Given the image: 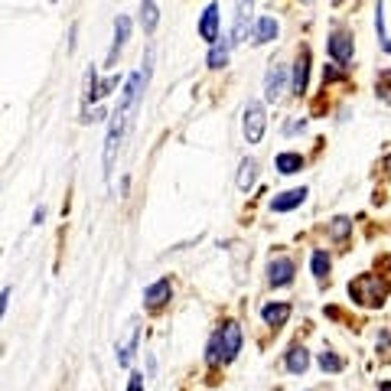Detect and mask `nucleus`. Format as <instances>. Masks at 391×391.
<instances>
[{"label": "nucleus", "mask_w": 391, "mask_h": 391, "mask_svg": "<svg viewBox=\"0 0 391 391\" xmlns=\"http://www.w3.org/2000/svg\"><path fill=\"white\" fill-rule=\"evenodd\" d=\"M251 10H254V0H238V7H235V23H232V46H238V42L248 40Z\"/></svg>", "instance_id": "obj_5"}, {"label": "nucleus", "mask_w": 391, "mask_h": 391, "mask_svg": "<svg viewBox=\"0 0 391 391\" xmlns=\"http://www.w3.org/2000/svg\"><path fill=\"white\" fill-rule=\"evenodd\" d=\"M284 85H287V69L284 65H271L265 75V98L274 105V101H281V95H284Z\"/></svg>", "instance_id": "obj_8"}, {"label": "nucleus", "mask_w": 391, "mask_h": 391, "mask_svg": "<svg viewBox=\"0 0 391 391\" xmlns=\"http://www.w3.org/2000/svg\"><path fill=\"white\" fill-rule=\"evenodd\" d=\"M42 219H46V209H42V206H40V209L33 212V225H40V222H42Z\"/></svg>", "instance_id": "obj_30"}, {"label": "nucleus", "mask_w": 391, "mask_h": 391, "mask_svg": "<svg viewBox=\"0 0 391 391\" xmlns=\"http://www.w3.org/2000/svg\"><path fill=\"white\" fill-rule=\"evenodd\" d=\"M307 85H310V49L303 46L297 53V63H294V95H307Z\"/></svg>", "instance_id": "obj_9"}, {"label": "nucleus", "mask_w": 391, "mask_h": 391, "mask_svg": "<svg viewBox=\"0 0 391 391\" xmlns=\"http://www.w3.org/2000/svg\"><path fill=\"white\" fill-rule=\"evenodd\" d=\"M274 167H277V173L294 176V173H300V169H303V157H300V153H294V150H284V153H277Z\"/></svg>", "instance_id": "obj_15"}, {"label": "nucleus", "mask_w": 391, "mask_h": 391, "mask_svg": "<svg viewBox=\"0 0 391 391\" xmlns=\"http://www.w3.org/2000/svg\"><path fill=\"white\" fill-rule=\"evenodd\" d=\"M127 36H131V20L127 17H117L115 20V42H111V49H108V69L117 63V56H121V49H124V42H127Z\"/></svg>", "instance_id": "obj_11"}, {"label": "nucleus", "mask_w": 391, "mask_h": 391, "mask_svg": "<svg viewBox=\"0 0 391 391\" xmlns=\"http://www.w3.org/2000/svg\"><path fill=\"white\" fill-rule=\"evenodd\" d=\"M349 228H352V222L346 215H339V219H333V225H329V235H333V238H346Z\"/></svg>", "instance_id": "obj_26"}, {"label": "nucleus", "mask_w": 391, "mask_h": 391, "mask_svg": "<svg viewBox=\"0 0 391 391\" xmlns=\"http://www.w3.org/2000/svg\"><path fill=\"white\" fill-rule=\"evenodd\" d=\"M242 352V326L238 323H225L222 329H215L209 339V362L212 365H225Z\"/></svg>", "instance_id": "obj_1"}, {"label": "nucleus", "mask_w": 391, "mask_h": 391, "mask_svg": "<svg viewBox=\"0 0 391 391\" xmlns=\"http://www.w3.org/2000/svg\"><path fill=\"white\" fill-rule=\"evenodd\" d=\"M265 127H267L265 105H261V101H248V105L242 108V131H244V140H248V144H261V138H265Z\"/></svg>", "instance_id": "obj_3"}, {"label": "nucleus", "mask_w": 391, "mask_h": 391, "mask_svg": "<svg viewBox=\"0 0 391 391\" xmlns=\"http://www.w3.org/2000/svg\"><path fill=\"white\" fill-rule=\"evenodd\" d=\"M378 388H381V391H391V381H381Z\"/></svg>", "instance_id": "obj_31"}, {"label": "nucleus", "mask_w": 391, "mask_h": 391, "mask_svg": "<svg viewBox=\"0 0 391 391\" xmlns=\"http://www.w3.org/2000/svg\"><path fill=\"white\" fill-rule=\"evenodd\" d=\"M261 317H265L267 326H284L287 317H290V303H267L265 310H261Z\"/></svg>", "instance_id": "obj_17"}, {"label": "nucleus", "mask_w": 391, "mask_h": 391, "mask_svg": "<svg viewBox=\"0 0 391 391\" xmlns=\"http://www.w3.org/2000/svg\"><path fill=\"white\" fill-rule=\"evenodd\" d=\"M160 20V10H157V3L153 0H144V7H140V23H144V30L153 33V26H157Z\"/></svg>", "instance_id": "obj_22"}, {"label": "nucleus", "mask_w": 391, "mask_h": 391, "mask_svg": "<svg viewBox=\"0 0 391 391\" xmlns=\"http://www.w3.org/2000/svg\"><path fill=\"white\" fill-rule=\"evenodd\" d=\"M134 346H138V323L127 326L124 342L117 346V365H131V356H134Z\"/></svg>", "instance_id": "obj_19"}, {"label": "nucleus", "mask_w": 391, "mask_h": 391, "mask_svg": "<svg viewBox=\"0 0 391 391\" xmlns=\"http://www.w3.org/2000/svg\"><path fill=\"white\" fill-rule=\"evenodd\" d=\"M127 391H144V375H140V372H131V381H127Z\"/></svg>", "instance_id": "obj_28"}, {"label": "nucleus", "mask_w": 391, "mask_h": 391, "mask_svg": "<svg viewBox=\"0 0 391 391\" xmlns=\"http://www.w3.org/2000/svg\"><path fill=\"white\" fill-rule=\"evenodd\" d=\"M297 267L290 258H274L271 265H267V284L271 287H287L290 281H294Z\"/></svg>", "instance_id": "obj_7"}, {"label": "nucleus", "mask_w": 391, "mask_h": 391, "mask_svg": "<svg viewBox=\"0 0 391 391\" xmlns=\"http://www.w3.org/2000/svg\"><path fill=\"white\" fill-rule=\"evenodd\" d=\"M199 36H202L206 42H212V46H215V42L222 40V36H219V3H209V7L202 10Z\"/></svg>", "instance_id": "obj_10"}, {"label": "nucleus", "mask_w": 391, "mask_h": 391, "mask_svg": "<svg viewBox=\"0 0 391 391\" xmlns=\"http://www.w3.org/2000/svg\"><path fill=\"white\" fill-rule=\"evenodd\" d=\"M101 98V82H98L95 69H88L85 72V101H98Z\"/></svg>", "instance_id": "obj_23"}, {"label": "nucleus", "mask_w": 391, "mask_h": 391, "mask_svg": "<svg viewBox=\"0 0 391 391\" xmlns=\"http://www.w3.org/2000/svg\"><path fill=\"white\" fill-rule=\"evenodd\" d=\"M329 274V254L326 251H313V277H317V281H323V277Z\"/></svg>", "instance_id": "obj_24"}, {"label": "nucleus", "mask_w": 391, "mask_h": 391, "mask_svg": "<svg viewBox=\"0 0 391 391\" xmlns=\"http://www.w3.org/2000/svg\"><path fill=\"white\" fill-rule=\"evenodd\" d=\"M375 33H378L381 49L391 53V40H388V30H385V7H381V0H378V7H375Z\"/></svg>", "instance_id": "obj_21"}, {"label": "nucleus", "mask_w": 391, "mask_h": 391, "mask_svg": "<svg viewBox=\"0 0 391 391\" xmlns=\"http://www.w3.org/2000/svg\"><path fill=\"white\" fill-rule=\"evenodd\" d=\"M131 121L127 115L115 111L111 115V124H108V138H105V176L111 180V169H115V157H117V144H121V134H124V124Z\"/></svg>", "instance_id": "obj_4"}, {"label": "nucleus", "mask_w": 391, "mask_h": 391, "mask_svg": "<svg viewBox=\"0 0 391 391\" xmlns=\"http://www.w3.org/2000/svg\"><path fill=\"white\" fill-rule=\"evenodd\" d=\"M349 297L359 307H381L385 297H388V284L378 274H359L349 284Z\"/></svg>", "instance_id": "obj_2"}, {"label": "nucleus", "mask_w": 391, "mask_h": 391, "mask_svg": "<svg viewBox=\"0 0 391 391\" xmlns=\"http://www.w3.org/2000/svg\"><path fill=\"white\" fill-rule=\"evenodd\" d=\"M303 127H307V117H300V121H287V134H297V131H303Z\"/></svg>", "instance_id": "obj_29"}, {"label": "nucleus", "mask_w": 391, "mask_h": 391, "mask_svg": "<svg viewBox=\"0 0 391 391\" xmlns=\"http://www.w3.org/2000/svg\"><path fill=\"white\" fill-rule=\"evenodd\" d=\"M326 49H329V56H333V59L342 65V63H349V59H352V53H356V42H352L349 33L336 30V33H333V36L326 40Z\"/></svg>", "instance_id": "obj_6"}, {"label": "nucleus", "mask_w": 391, "mask_h": 391, "mask_svg": "<svg viewBox=\"0 0 391 391\" xmlns=\"http://www.w3.org/2000/svg\"><path fill=\"white\" fill-rule=\"evenodd\" d=\"M310 369V352L303 346H294V349L287 352V372L290 375H303Z\"/></svg>", "instance_id": "obj_16"}, {"label": "nucleus", "mask_w": 391, "mask_h": 391, "mask_svg": "<svg viewBox=\"0 0 391 391\" xmlns=\"http://www.w3.org/2000/svg\"><path fill=\"white\" fill-rule=\"evenodd\" d=\"M254 180H258V160L254 157H244L242 167H238V190L248 192L254 186Z\"/></svg>", "instance_id": "obj_18"}, {"label": "nucleus", "mask_w": 391, "mask_h": 391, "mask_svg": "<svg viewBox=\"0 0 391 391\" xmlns=\"http://www.w3.org/2000/svg\"><path fill=\"white\" fill-rule=\"evenodd\" d=\"M228 46H232V40H219L215 46H212L209 59H206V63H209V69H222V65L228 63Z\"/></svg>", "instance_id": "obj_20"}, {"label": "nucleus", "mask_w": 391, "mask_h": 391, "mask_svg": "<svg viewBox=\"0 0 391 391\" xmlns=\"http://www.w3.org/2000/svg\"><path fill=\"white\" fill-rule=\"evenodd\" d=\"M307 196H310V190H303V186H300V190H287L271 199V212H290V209H297V206H303Z\"/></svg>", "instance_id": "obj_12"}, {"label": "nucleus", "mask_w": 391, "mask_h": 391, "mask_svg": "<svg viewBox=\"0 0 391 391\" xmlns=\"http://www.w3.org/2000/svg\"><path fill=\"white\" fill-rule=\"evenodd\" d=\"M271 40H277V20L274 17H258V23H254V30H251V42L254 46H265Z\"/></svg>", "instance_id": "obj_14"}, {"label": "nucleus", "mask_w": 391, "mask_h": 391, "mask_svg": "<svg viewBox=\"0 0 391 391\" xmlns=\"http://www.w3.org/2000/svg\"><path fill=\"white\" fill-rule=\"evenodd\" d=\"M169 294H173V287H169L167 277H160V281H153V284L144 290V300H147V307L150 310H160L163 303L169 300Z\"/></svg>", "instance_id": "obj_13"}, {"label": "nucleus", "mask_w": 391, "mask_h": 391, "mask_svg": "<svg viewBox=\"0 0 391 391\" xmlns=\"http://www.w3.org/2000/svg\"><path fill=\"white\" fill-rule=\"evenodd\" d=\"M336 65H323V82H336V78H342V75H346L342 69H336Z\"/></svg>", "instance_id": "obj_27"}, {"label": "nucleus", "mask_w": 391, "mask_h": 391, "mask_svg": "<svg viewBox=\"0 0 391 391\" xmlns=\"http://www.w3.org/2000/svg\"><path fill=\"white\" fill-rule=\"evenodd\" d=\"M319 369L323 372H342V359L333 352H319Z\"/></svg>", "instance_id": "obj_25"}]
</instances>
